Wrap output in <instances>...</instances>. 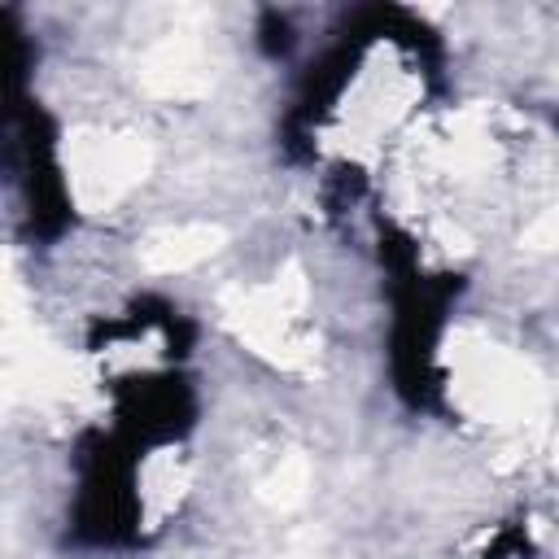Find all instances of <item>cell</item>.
I'll return each mask as SVG.
<instances>
[{"label":"cell","mask_w":559,"mask_h":559,"mask_svg":"<svg viewBox=\"0 0 559 559\" xmlns=\"http://www.w3.org/2000/svg\"><path fill=\"white\" fill-rule=\"evenodd\" d=\"M223 245V227L214 223H179V227H162L140 245V262L148 271H188L197 262H205L214 249Z\"/></svg>","instance_id":"obj_4"},{"label":"cell","mask_w":559,"mask_h":559,"mask_svg":"<svg viewBox=\"0 0 559 559\" xmlns=\"http://www.w3.org/2000/svg\"><path fill=\"white\" fill-rule=\"evenodd\" d=\"M524 240H528L533 249H555V245H559V205L546 210V214L524 231Z\"/></svg>","instance_id":"obj_7"},{"label":"cell","mask_w":559,"mask_h":559,"mask_svg":"<svg viewBox=\"0 0 559 559\" xmlns=\"http://www.w3.org/2000/svg\"><path fill=\"white\" fill-rule=\"evenodd\" d=\"M555 467H559V441H555Z\"/></svg>","instance_id":"obj_8"},{"label":"cell","mask_w":559,"mask_h":559,"mask_svg":"<svg viewBox=\"0 0 559 559\" xmlns=\"http://www.w3.org/2000/svg\"><path fill=\"white\" fill-rule=\"evenodd\" d=\"M179 493H183V467H179L170 454L153 459L148 472H144V502H148V511H153V515L170 511V507L179 502Z\"/></svg>","instance_id":"obj_6"},{"label":"cell","mask_w":559,"mask_h":559,"mask_svg":"<svg viewBox=\"0 0 559 559\" xmlns=\"http://www.w3.org/2000/svg\"><path fill=\"white\" fill-rule=\"evenodd\" d=\"M140 79H144V87L153 96L188 100V96H201L214 83V70H210L205 44L197 35H166L140 61Z\"/></svg>","instance_id":"obj_3"},{"label":"cell","mask_w":559,"mask_h":559,"mask_svg":"<svg viewBox=\"0 0 559 559\" xmlns=\"http://www.w3.org/2000/svg\"><path fill=\"white\" fill-rule=\"evenodd\" d=\"M445 358H450V389L472 419L524 424L546 402L542 376L520 354H511L507 345L480 332H454Z\"/></svg>","instance_id":"obj_1"},{"label":"cell","mask_w":559,"mask_h":559,"mask_svg":"<svg viewBox=\"0 0 559 559\" xmlns=\"http://www.w3.org/2000/svg\"><path fill=\"white\" fill-rule=\"evenodd\" d=\"M310 493V463H306V454H284L275 467H271V476L262 480V498L271 502V507H297L301 498Z\"/></svg>","instance_id":"obj_5"},{"label":"cell","mask_w":559,"mask_h":559,"mask_svg":"<svg viewBox=\"0 0 559 559\" xmlns=\"http://www.w3.org/2000/svg\"><path fill=\"white\" fill-rule=\"evenodd\" d=\"M66 179L83 210H109L148 170V144L140 135L83 131L66 144Z\"/></svg>","instance_id":"obj_2"}]
</instances>
